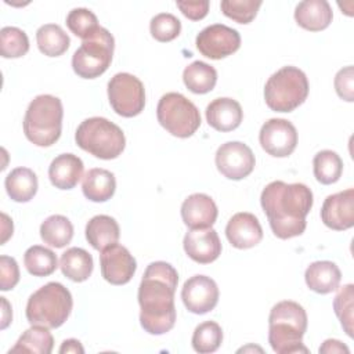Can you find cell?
<instances>
[{
	"instance_id": "6da1fadb",
	"label": "cell",
	"mask_w": 354,
	"mask_h": 354,
	"mask_svg": "<svg viewBox=\"0 0 354 354\" xmlns=\"http://www.w3.org/2000/svg\"><path fill=\"white\" fill-rule=\"evenodd\" d=\"M178 283L177 270L166 261L148 264L138 286L140 324L151 335H163L176 324L174 293Z\"/></svg>"
},
{
	"instance_id": "7a4b0ae2",
	"label": "cell",
	"mask_w": 354,
	"mask_h": 354,
	"mask_svg": "<svg viewBox=\"0 0 354 354\" xmlns=\"http://www.w3.org/2000/svg\"><path fill=\"white\" fill-rule=\"evenodd\" d=\"M313 192L301 184L272 181L261 191L260 203L271 231L279 239L299 236L306 230V216L313 207Z\"/></svg>"
},
{
	"instance_id": "3957f363",
	"label": "cell",
	"mask_w": 354,
	"mask_h": 354,
	"mask_svg": "<svg viewBox=\"0 0 354 354\" xmlns=\"http://www.w3.org/2000/svg\"><path fill=\"white\" fill-rule=\"evenodd\" d=\"M307 313L296 301L277 303L268 317V343L278 354L308 353L303 344L307 330Z\"/></svg>"
},
{
	"instance_id": "277c9868",
	"label": "cell",
	"mask_w": 354,
	"mask_h": 354,
	"mask_svg": "<svg viewBox=\"0 0 354 354\" xmlns=\"http://www.w3.org/2000/svg\"><path fill=\"white\" fill-rule=\"evenodd\" d=\"M62 102L58 97L41 94L35 97L26 108L24 133L37 147H51L61 136Z\"/></svg>"
},
{
	"instance_id": "5b68a950",
	"label": "cell",
	"mask_w": 354,
	"mask_h": 354,
	"mask_svg": "<svg viewBox=\"0 0 354 354\" xmlns=\"http://www.w3.org/2000/svg\"><path fill=\"white\" fill-rule=\"evenodd\" d=\"M72 307L71 292L59 282H48L29 296L25 314L30 325L54 329L65 324Z\"/></svg>"
},
{
	"instance_id": "8992f818",
	"label": "cell",
	"mask_w": 354,
	"mask_h": 354,
	"mask_svg": "<svg viewBox=\"0 0 354 354\" xmlns=\"http://www.w3.org/2000/svg\"><path fill=\"white\" fill-rule=\"evenodd\" d=\"M75 141L79 148L104 160L118 158L126 147L122 129L101 116L84 119L76 129Z\"/></svg>"
},
{
	"instance_id": "52a82bcc",
	"label": "cell",
	"mask_w": 354,
	"mask_h": 354,
	"mask_svg": "<svg viewBox=\"0 0 354 354\" xmlns=\"http://www.w3.org/2000/svg\"><path fill=\"white\" fill-rule=\"evenodd\" d=\"M306 73L296 66H282L272 73L264 86V100L275 112H292L300 106L308 95Z\"/></svg>"
},
{
	"instance_id": "ba28073f",
	"label": "cell",
	"mask_w": 354,
	"mask_h": 354,
	"mask_svg": "<svg viewBox=\"0 0 354 354\" xmlns=\"http://www.w3.org/2000/svg\"><path fill=\"white\" fill-rule=\"evenodd\" d=\"M115 48V39L111 32L102 26L83 40L73 53L72 68L83 79H95L101 76L111 65Z\"/></svg>"
},
{
	"instance_id": "9c48e42d",
	"label": "cell",
	"mask_w": 354,
	"mask_h": 354,
	"mask_svg": "<svg viewBox=\"0 0 354 354\" xmlns=\"http://www.w3.org/2000/svg\"><path fill=\"white\" fill-rule=\"evenodd\" d=\"M156 118L163 129L178 138L191 137L201 126L199 109L180 93H166L160 97Z\"/></svg>"
},
{
	"instance_id": "30bf717a",
	"label": "cell",
	"mask_w": 354,
	"mask_h": 354,
	"mask_svg": "<svg viewBox=\"0 0 354 354\" xmlns=\"http://www.w3.org/2000/svg\"><path fill=\"white\" fill-rule=\"evenodd\" d=\"M108 100L118 115L123 118L137 116L145 106L144 84L131 73H116L108 82Z\"/></svg>"
},
{
	"instance_id": "8fae6325",
	"label": "cell",
	"mask_w": 354,
	"mask_h": 354,
	"mask_svg": "<svg viewBox=\"0 0 354 354\" xmlns=\"http://www.w3.org/2000/svg\"><path fill=\"white\" fill-rule=\"evenodd\" d=\"M195 43L199 53L206 58L221 59L241 47V35L227 25L213 24L198 33Z\"/></svg>"
},
{
	"instance_id": "7c38bea8",
	"label": "cell",
	"mask_w": 354,
	"mask_h": 354,
	"mask_svg": "<svg viewBox=\"0 0 354 354\" xmlns=\"http://www.w3.org/2000/svg\"><path fill=\"white\" fill-rule=\"evenodd\" d=\"M217 170L228 180H242L248 177L256 165L252 149L241 141H228L218 147L216 152Z\"/></svg>"
},
{
	"instance_id": "4fadbf2b",
	"label": "cell",
	"mask_w": 354,
	"mask_h": 354,
	"mask_svg": "<svg viewBox=\"0 0 354 354\" xmlns=\"http://www.w3.org/2000/svg\"><path fill=\"white\" fill-rule=\"evenodd\" d=\"M259 141L268 155L286 158L296 149L297 130L286 119H268L260 129Z\"/></svg>"
},
{
	"instance_id": "5bb4252c",
	"label": "cell",
	"mask_w": 354,
	"mask_h": 354,
	"mask_svg": "<svg viewBox=\"0 0 354 354\" xmlns=\"http://www.w3.org/2000/svg\"><path fill=\"white\" fill-rule=\"evenodd\" d=\"M218 288L214 279L206 275H194L187 279L181 289V299L185 308L194 314L212 311L218 301Z\"/></svg>"
},
{
	"instance_id": "9a60e30c",
	"label": "cell",
	"mask_w": 354,
	"mask_h": 354,
	"mask_svg": "<svg viewBox=\"0 0 354 354\" xmlns=\"http://www.w3.org/2000/svg\"><path fill=\"white\" fill-rule=\"evenodd\" d=\"M100 266L104 279L112 285H124L130 282L137 270L136 259L119 243H113L101 250Z\"/></svg>"
},
{
	"instance_id": "2e32d148",
	"label": "cell",
	"mask_w": 354,
	"mask_h": 354,
	"mask_svg": "<svg viewBox=\"0 0 354 354\" xmlns=\"http://www.w3.org/2000/svg\"><path fill=\"white\" fill-rule=\"evenodd\" d=\"M322 223L335 231H344L354 225V189L344 191L326 196L321 207Z\"/></svg>"
},
{
	"instance_id": "e0dca14e",
	"label": "cell",
	"mask_w": 354,
	"mask_h": 354,
	"mask_svg": "<svg viewBox=\"0 0 354 354\" xmlns=\"http://www.w3.org/2000/svg\"><path fill=\"white\" fill-rule=\"evenodd\" d=\"M183 245L187 256L199 264L213 263L221 254V242L213 228L188 231Z\"/></svg>"
},
{
	"instance_id": "ac0fdd59",
	"label": "cell",
	"mask_w": 354,
	"mask_h": 354,
	"mask_svg": "<svg viewBox=\"0 0 354 354\" xmlns=\"http://www.w3.org/2000/svg\"><path fill=\"white\" fill-rule=\"evenodd\" d=\"M228 242L236 249H249L263 239V228L259 218L249 212L234 214L225 227Z\"/></svg>"
},
{
	"instance_id": "d6986e66",
	"label": "cell",
	"mask_w": 354,
	"mask_h": 354,
	"mask_svg": "<svg viewBox=\"0 0 354 354\" xmlns=\"http://www.w3.org/2000/svg\"><path fill=\"white\" fill-rule=\"evenodd\" d=\"M217 214L214 201L206 194H192L181 205V218L191 230L212 228Z\"/></svg>"
},
{
	"instance_id": "ffe728a7",
	"label": "cell",
	"mask_w": 354,
	"mask_h": 354,
	"mask_svg": "<svg viewBox=\"0 0 354 354\" xmlns=\"http://www.w3.org/2000/svg\"><path fill=\"white\" fill-rule=\"evenodd\" d=\"M243 119V111L236 100L220 97L206 106V120L217 131H232L239 127Z\"/></svg>"
},
{
	"instance_id": "44dd1931",
	"label": "cell",
	"mask_w": 354,
	"mask_h": 354,
	"mask_svg": "<svg viewBox=\"0 0 354 354\" xmlns=\"http://www.w3.org/2000/svg\"><path fill=\"white\" fill-rule=\"evenodd\" d=\"M83 162L73 153H61L48 167V178L58 189H72L83 177Z\"/></svg>"
},
{
	"instance_id": "7402d4cb",
	"label": "cell",
	"mask_w": 354,
	"mask_h": 354,
	"mask_svg": "<svg viewBox=\"0 0 354 354\" xmlns=\"http://www.w3.org/2000/svg\"><path fill=\"white\" fill-rule=\"evenodd\" d=\"M333 18L330 4L326 0H304L295 8V19L299 26L310 32L326 29Z\"/></svg>"
},
{
	"instance_id": "603a6c76",
	"label": "cell",
	"mask_w": 354,
	"mask_h": 354,
	"mask_svg": "<svg viewBox=\"0 0 354 354\" xmlns=\"http://www.w3.org/2000/svg\"><path fill=\"white\" fill-rule=\"evenodd\" d=\"M304 279L307 286L319 295H328L335 292L342 279V272L339 267L328 260H319L311 263L306 272Z\"/></svg>"
},
{
	"instance_id": "cb8c5ba5",
	"label": "cell",
	"mask_w": 354,
	"mask_h": 354,
	"mask_svg": "<svg viewBox=\"0 0 354 354\" xmlns=\"http://www.w3.org/2000/svg\"><path fill=\"white\" fill-rule=\"evenodd\" d=\"M116 189V180L113 173L106 169H90L83 176L82 191L83 195L91 202H106L111 199Z\"/></svg>"
},
{
	"instance_id": "d4e9b609",
	"label": "cell",
	"mask_w": 354,
	"mask_h": 354,
	"mask_svg": "<svg viewBox=\"0 0 354 354\" xmlns=\"http://www.w3.org/2000/svg\"><path fill=\"white\" fill-rule=\"evenodd\" d=\"M120 236L119 224L116 220L106 214H98L88 220L86 224V239L95 250L118 243Z\"/></svg>"
},
{
	"instance_id": "484cf974",
	"label": "cell",
	"mask_w": 354,
	"mask_h": 354,
	"mask_svg": "<svg viewBox=\"0 0 354 354\" xmlns=\"http://www.w3.org/2000/svg\"><path fill=\"white\" fill-rule=\"evenodd\" d=\"M4 187L14 202H29L37 192V177L29 167H17L7 174Z\"/></svg>"
},
{
	"instance_id": "4316f807",
	"label": "cell",
	"mask_w": 354,
	"mask_h": 354,
	"mask_svg": "<svg viewBox=\"0 0 354 354\" xmlns=\"http://www.w3.org/2000/svg\"><path fill=\"white\" fill-rule=\"evenodd\" d=\"M93 257L82 248H69L61 254L59 268L62 274L73 282L88 279L93 272Z\"/></svg>"
},
{
	"instance_id": "83f0119b",
	"label": "cell",
	"mask_w": 354,
	"mask_h": 354,
	"mask_svg": "<svg viewBox=\"0 0 354 354\" xmlns=\"http://www.w3.org/2000/svg\"><path fill=\"white\" fill-rule=\"evenodd\" d=\"M54 347V337L48 328L40 325H32L26 329L15 346L10 348L11 353H33V354H50Z\"/></svg>"
},
{
	"instance_id": "f1b7e54d",
	"label": "cell",
	"mask_w": 354,
	"mask_h": 354,
	"mask_svg": "<svg viewBox=\"0 0 354 354\" xmlns=\"http://www.w3.org/2000/svg\"><path fill=\"white\" fill-rule=\"evenodd\" d=\"M183 82L189 91L195 94H206L214 88L217 72L212 65L203 61H194L185 66L183 72Z\"/></svg>"
},
{
	"instance_id": "f546056e",
	"label": "cell",
	"mask_w": 354,
	"mask_h": 354,
	"mask_svg": "<svg viewBox=\"0 0 354 354\" xmlns=\"http://www.w3.org/2000/svg\"><path fill=\"white\" fill-rule=\"evenodd\" d=\"M36 43L41 54L47 57H59L69 48L71 39L59 25L46 24L37 29Z\"/></svg>"
},
{
	"instance_id": "4dcf8cb0",
	"label": "cell",
	"mask_w": 354,
	"mask_h": 354,
	"mask_svg": "<svg viewBox=\"0 0 354 354\" xmlns=\"http://www.w3.org/2000/svg\"><path fill=\"white\" fill-rule=\"evenodd\" d=\"M40 236L46 245L59 249L72 241L73 225L68 217L62 214H53L41 223Z\"/></svg>"
},
{
	"instance_id": "1f68e13d",
	"label": "cell",
	"mask_w": 354,
	"mask_h": 354,
	"mask_svg": "<svg viewBox=\"0 0 354 354\" xmlns=\"http://www.w3.org/2000/svg\"><path fill=\"white\" fill-rule=\"evenodd\" d=\"M24 264L30 275L47 277L57 270L58 260L51 249L40 245H33L26 249L24 254Z\"/></svg>"
},
{
	"instance_id": "d6a6232c",
	"label": "cell",
	"mask_w": 354,
	"mask_h": 354,
	"mask_svg": "<svg viewBox=\"0 0 354 354\" xmlns=\"http://www.w3.org/2000/svg\"><path fill=\"white\" fill-rule=\"evenodd\" d=\"M313 170L318 183L329 185L340 178L343 173V160L335 151L324 149L314 156Z\"/></svg>"
},
{
	"instance_id": "836d02e7",
	"label": "cell",
	"mask_w": 354,
	"mask_h": 354,
	"mask_svg": "<svg viewBox=\"0 0 354 354\" xmlns=\"http://www.w3.org/2000/svg\"><path fill=\"white\" fill-rule=\"evenodd\" d=\"M223 342V329L214 321H205L199 324L192 335V347L199 354L214 353Z\"/></svg>"
},
{
	"instance_id": "e575fe53",
	"label": "cell",
	"mask_w": 354,
	"mask_h": 354,
	"mask_svg": "<svg viewBox=\"0 0 354 354\" xmlns=\"http://www.w3.org/2000/svg\"><path fill=\"white\" fill-rule=\"evenodd\" d=\"M29 50L26 33L15 26H4L0 30V54L3 58H19Z\"/></svg>"
},
{
	"instance_id": "d590c367",
	"label": "cell",
	"mask_w": 354,
	"mask_h": 354,
	"mask_svg": "<svg viewBox=\"0 0 354 354\" xmlns=\"http://www.w3.org/2000/svg\"><path fill=\"white\" fill-rule=\"evenodd\" d=\"M66 26L75 36L80 37L82 40L88 39L100 29L95 14L88 8L71 10L66 17Z\"/></svg>"
},
{
	"instance_id": "8d00e7d4",
	"label": "cell",
	"mask_w": 354,
	"mask_h": 354,
	"mask_svg": "<svg viewBox=\"0 0 354 354\" xmlns=\"http://www.w3.org/2000/svg\"><path fill=\"white\" fill-rule=\"evenodd\" d=\"M260 6V0H223L220 3L223 14L238 24L252 22Z\"/></svg>"
},
{
	"instance_id": "74e56055",
	"label": "cell",
	"mask_w": 354,
	"mask_h": 354,
	"mask_svg": "<svg viewBox=\"0 0 354 354\" xmlns=\"http://www.w3.org/2000/svg\"><path fill=\"white\" fill-rule=\"evenodd\" d=\"M149 30L155 40L166 43L174 40L181 32L180 19L169 12L156 14L149 22Z\"/></svg>"
},
{
	"instance_id": "f35d334b",
	"label": "cell",
	"mask_w": 354,
	"mask_h": 354,
	"mask_svg": "<svg viewBox=\"0 0 354 354\" xmlns=\"http://www.w3.org/2000/svg\"><path fill=\"white\" fill-rule=\"evenodd\" d=\"M353 288L354 286L351 283L342 286L333 300L335 314L339 318L342 328L350 337H353V299H354Z\"/></svg>"
},
{
	"instance_id": "ab89813d",
	"label": "cell",
	"mask_w": 354,
	"mask_h": 354,
	"mask_svg": "<svg viewBox=\"0 0 354 354\" xmlns=\"http://www.w3.org/2000/svg\"><path fill=\"white\" fill-rule=\"evenodd\" d=\"M19 281V268L14 257L3 254L0 257V289L10 290Z\"/></svg>"
},
{
	"instance_id": "60d3db41",
	"label": "cell",
	"mask_w": 354,
	"mask_h": 354,
	"mask_svg": "<svg viewBox=\"0 0 354 354\" xmlns=\"http://www.w3.org/2000/svg\"><path fill=\"white\" fill-rule=\"evenodd\" d=\"M335 90L342 100L348 102L354 101V71L351 65L340 69L336 73Z\"/></svg>"
},
{
	"instance_id": "b9f144b4",
	"label": "cell",
	"mask_w": 354,
	"mask_h": 354,
	"mask_svg": "<svg viewBox=\"0 0 354 354\" xmlns=\"http://www.w3.org/2000/svg\"><path fill=\"white\" fill-rule=\"evenodd\" d=\"M180 11L191 21H199L209 12V1H176Z\"/></svg>"
},
{
	"instance_id": "7bdbcfd3",
	"label": "cell",
	"mask_w": 354,
	"mask_h": 354,
	"mask_svg": "<svg viewBox=\"0 0 354 354\" xmlns=\"http://www.w3.org/2000/svg\"><path fill=\"white\" fill-rule=\"evenodd\" d=\"M319 353H350V350L340 340L328 339L319 347Z\"/></svg>"
},
{
	"instance_id": "ee69618b",
	"label": "cell",
	"mask_w": 354,
	"mask_h": 354,
	"mask_svg": "<svg viewBox=\"0 0 354 354\" xmlns=\"http://www.w3.org/2000/svg\"><path fill=\"white\" fill-rule=\"evenodd\" d=\"M61 354H65V353H73V354H83L84 353V348L82 346V343L76 339H68V340H64L59 350H58Z\"/></svg>"
},
{
	"instance_id": "f6af8a7d",
	"label": "cell",
	"mask_w": 354,
	"mask_h": 354,
	"mask_svg": "<svg viewBox=\"0 0 354 354\" xmlns=\"http://www.w3.org/2000/svg\"><path fill=\"white\" fill-rule=\"evenodd\" d=\"M1 299V304H3V314H1V329H6L11 319H12V313H11V306L7 301L6 297H0Z\"/></svg>"
},
{
	"instance_id": "bcb514c9",
	"label": "cell",
	"mask_w": 354,
	"mask_h": 354,
	"mask_svg": "<svg viewBox=\"0 0 354 354\" xmlns=\"http://www.w3.org/2000/svg\"><path fill=\"white\" fill-rule=\"evenodd\" d=\"M1 218H3V238H1V243H6V241L12 235V220H10V217L6 213H1Z\"/></svg>"
}]
</instances>
